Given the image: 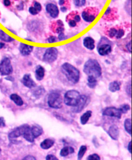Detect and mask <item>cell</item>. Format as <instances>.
<instances>
[{"instance_id": "obj_33", "label": "cell", "mask_w": 132, "mask_h": 160, "mask_svg": "<svg viewBox=\"0 0 132 160\" xmlns=\"http://www.w3.org/2000/svg\"><path fill=\"white\" fill-rule=\"evenodd\" d=\"M117 30L116 29L111 28L108 31V36L110 37H114L115 36V35L117 34Z\"/></svg>"}, {"instance_id": "obj_8", "label": "cell", "mask_w": 132, "mask_h": 160, "mask_svg": "<svg viewBox=\"0 0 132 160\" xmlns=\"http://www.w3.org/2000/svg\"><path fill=\"white\" fill-rule=\"evenodd\" d=\"M30 126L27 124H24L19 127H17L9 134L8 138L10 140L15 139L19 137H20L21 136H23V134L29 129H30Z\"/></svg>"}, {"instance_id": "obj_19", "label": "cell", "mask_w": 132, "mask_h": 160, "mask_svg": "<svg viewBox=\"0 0 132 160\" xmlns=\"http://www.w3.org/2000/svg\"><path fill=\"white\" fill-rule=\"evenodd\" d=\"M54 144L55 142L54 140L50 138H47L44 139L40 143V147L43 150H48L54 146Z\"/></svg>"}, {"instance_id": "obj_22", "label": "cell", "mask_w": 132, "mask_h": 160, "mask_svg": "<svg viewBox=\"0 0 132 160\" xmlns=\"http://www.w3.org/2000/svg\"><path fill=\"white\" fill-rule=\"evenodd\" d=\"M120 83L117 81H114L110 83L109 84V91L111 92H115L117 91H118L120 90L121 86H120Z\"/></svg>"}, {"instance_id": "obj_4", "label": "cell", "mask_w": 132, "mask_h": 160, "mask_svg": "<svg viewBox=\"0 0 132 160\" xmlns=\"http://www.w3.org/2000/svg\"><path fill=\"white\" fill-rule=\"evenodd\" d=\"M47 103L49 107L54 109H59L62 107L63 99L61 94L58 92L53 91L50 92L48 96Z\"/></svg>"}, {"instance_id": "obj_48", "label": "cell", "mask_w": 132, "mask_h": 160, "mask_svg": "<svg viewBox=\"0 0 132 160\" xmlns=\"http://www.w3.org/2000/svg\"><path fill=\"white\" fill-rule=\"evenodd\" d=\"M65 2H66V0H59V5H60V6H62V5H64Z\"/></svg>"}, {"instance_id": "obj_24", "label": "cell", "mask_w": 132, "mask_h": 160, "mask_svg": "<svg viewBox=\"0 0 132 160\" xmlns=\"http://www.w3.org/2000/svg\"><path fill=\"white\" fill-rule=\"evenodd\" d=\"M0 40L3 41L7 42V43H10L14 41V38H12L9 35L6 34L2 30H0Z\"/></svg>"}, {"instance_id": "obj_36", "label": "cell", "mask_w": 132, "mask_h": 160, "mask_svg": "<svg viewBox=\"0 0 132 160\" xmlns=\"http://www.w3.org/2000/svg\"><path fill=\"white\" fill-rule=\"evenodd\" d=\"M34 7L37 10L38 12H41V9H42L41 5L40 3H39L37 2H35L34 3Z\"/></svg>"}, {"instance_id": "obj_23", "label": "cell", "mask_w": 132, "mask_h": 160, "mask_svg": "<svg viewBox=\"0 0 132 160\" xmlns=\"http://www.w3.org/2000/svg\"><path fill=\"white\" fill-rule=\"evenodd\" d=\"M92 115V112L91 111H87L86 112H84L80 118V123L82 125H86L87 123L90 118H91Z\"/></svg>"}, {"instance_id": "obj_43", "label": "cell", "mask_w": 132, "mask_h": 160, "mask_svg": "<svg viewBox=\"0 0 132 160\" xmlns=\"http://www.w3.org/2000/svg\"><path fill=\"white\" fill-rule=\"evenodd\" d=\"M29 159H32V160H36V158L32 156H25V158H23V160H29Z\"/></svg>"}, {"instance_id": "obj_46", "label": "cell", "mask_w": 132, "mask_h": 160, "mask_svg": "<svg viewBox=\"0 0 132 160\" xmlns=\"http://www.w3.org/2000/svg\"><path fill=\"white\" fill-rule=\"evenodd\" d=\"M111 9L110 7H109V8H108V9L107 10H106L105 13H104V16H108L109 14L111 13Z\"/></svg>"}, {"instance_id": "obj_39", "label": "cell", "mask_w": 132, "mask_h": 160, "mask_svg": "<svg viewBox=\"0 0 132 160\" xmlns=\"http://www.w3.org/2000/svg\"><path fill=\"white\" fill-rule=\"evenodd\" d=\"M46 160H58V158L53 154H49L45 158Z\"/></svg>"}, {"instance_id": "obj_44", "label": "cell", "mask_w": 132, "mask_h": 160, "mask_svg": "<svg viewBox=\"0 0 132 160\" xmlns=\"http://www.w3.org/2000/svg\"><path fill=\"white\" fill-rule=\"evenodd\" d=\"M126 49L130 53H131V41L126 45Z\"/></svg>"}, {"instance_id": "obj_52", "label": "cell", "mask_w": 132, "mask_h": 160, "mask_svg": "<svg viewBox=\"0 0 132 160\" xmlns=\"http://www.w3.org/2000/svg\"><path fill=\"white\" fill-rule=\"evenodd\" d=\"M1 152H2V149H1V148H0V153H1Z\"/></svg>"}, {"instance_id": "obj_32", "label": "cell", "mask_w": 132, "mask_h": 160, "mask_svg": "<svg viewBox=\"0 0 132 160\" xmlns=\"http://www.w3.org/2000/svg\"><path fill=\"white\" fill-rule=\"evenodd\" d=\"M124 35V31L123 29H121L119 30H117V34L115 35V37L117 39H120L122 37H123V36Z\"/></svg>"}, {"instance_id": "obj_6", "label": "cell", "mask_w": 132, "mask_h": 160, "mask_svg": "<svg viewBox=\"0 0 132 160\" xmlns=\"http://www.w3.org/2000/svg\"><path fill=\"white\" fill-rule=\"evenodd\" d=\"M58 56V50L55 47H50L46 50L45 53L43 54V61L48 63H52L54 62Z\"/></svg>"}, {"instance_id": "obj_30", "label": "cell", "mask_w": 132, "mask_h": 160, "mask_svg": "<svg viewBox=\"0 0 132 160\" xmlns=\"http://www.w3.org/2000/svg\"><path fill=\"white\" fill-rule=\"evenodd\" d=\"M73 2L76 7H82L86 3V0H73Z\"/></svg>"}, {"instance_id": "obj_16", "label": "cell", "mask_w": 132, "mask_h": 160, "mask_svg": "<svg viewBox=\"0 0 132 160\" xmlns=\"http://www.w3.org/2000/svg\"><path fill=\"white\" fill-rule=\"evenodd\" d=\"M45 68L41 66L37 65L36 68L35 70V78L37 81H41L45 77Z\"/></svg>"}, {"instance_id": "obj_21", "label": "cell", "mask_w": 132, "mask_h": 160, "mask_svg": "<svg viewBox=\"0 0 132 160\" xmlns=\"http://www.w3.org/2000/svg\"><path fill=\"white\" fill-rule=\"evenodd\" d=\"M75 150L72 146H64L60 151V156L62 157H66L69 154L74 153Z\"/></svg>"}, {"instance_id": "obj_15", "label": "cell", "mask_w": 132, "mask_h": 160, "mask_svg": "<svg viewBox=\"0 0 132 160\" xmlns=\"http://www.w3.org/2000/svg\"><path fill=\"white\" fill-rule=\"evenodd\" d=\"M98 53L100 56H104L108 55L111 52V46L109 44H103L97 48Z\"/></svg>"}, {"instance_id": "obj_17", "label": "cell", "mask_w": 132, "mask_h": 160, "mask_svg": "<svg viewBox=\"0 0 132 160\" xmlns=\"http://www.w3.org/2000/svg\"><path fill=\"white\" fill-rule=\"evenodd\" d=\"M83 45L88 50H92L95 49V41L91 37H86L83 40Z\"/></svg>"}, {"instance_id": "obj_12", "label": "cell", "mask_w": 132, "mask_h": 160, "mask_svg": "<svg viewBox=\"0 0 132 160\" xmlns=\"http://www.w3.org/2000/svg\"><path fill=\"white\" fill-rule=\"evenodd\" d=\"M46 10L53 18H56L59 13L58 7L54 3H48L46 6Z\"/></svg>"}, {"instance_id": "obj_26", "label": "cell", "mask_w": 132, "mask_h": 160, "mask_svg": "<svg viewBox=\"0 0 132 160\" xmlns=\"http://www.w3.org/2000/svg\"><path fill=\"white\" fill-rule=\"evenodd\" d=\"M23 138L26 140L29 143H34V138L33 137L32 134L31 133V131H30V129H29L27 131H26L23 135Z\"/></svg>"}, {"instance_id": "obj_2", "label": "cell", "mask_w": 132, "mask_h": 160, "mask_svg": "<svg viewBox=\"0 0 132 160\" xmlns=\"http://www.w3.org/2000/svg\"><path fill=\"white\" fill-rule=\"evenodd\" d=\"M83 71L88 76H92L96 78H99L102 75V68L100 64L94 59H90L84 63Z\"/></svg>"}, {"instance_id": "obj_11", "label": "cell", "mask_w": 132, "mask_h": 160, "mask_svg": "<svg viewBox=\"0 0 132 160\" xmlns=\"http://www.w3.org/2000/svg\"><path fill=\"white\" fill-rule=\"evenodd\" d=\"M21 82L25 87L29 88H34L36 86V83L32 79L31 75L30 74H25L21 80Z\"/></svg>"}, {"instance_id": "obj_1", "label": "cell", "mask_w": 132, "mask_h": 160, "mask_svg": "<svg viewBox=\"0 0 132 160\" xmlns=\"http://www.w3.org/2000/svg\"><path fill=\"white\" fill-rule=\"evenodd\" d=\"M62 70L66 78L72 84H76L80 79V72L74 66L69 63H64L62 65Z\"/></svg>"}, {"instance_id": "obj_3", "label": "cell", "mask_w": 132, "mask_h": 160, "mask_svg": "<svg viewBox=\"0 0 132 160\" xmlns=\"http://www.w3.org/2000/svg\"><path fill=\"white\" fill-rule=\"evenodd\" d=\"M81 98V94L77 91L70 90L64 94V103L69 107L76 106Z\"/></svg>"}, {"instance_id": "obj_47", "label": "cell", "mask_w": 132, "mask_h": 160, "mask_svg": "<svg viewBox=\"0 0 132 160\" xmlns=\"http://www.w3.org/2000/svg\"><path fill=\"white\" fill-rule=\"evenodd\" d=\"M127 149H128L129 152L131 154V142H129Z\"/></svg>"}, {"instance_id": "obj_35", "label": "cell", "mask_w": 132, "mask_h": 160, "mask_svg": "<svg viewBox=\"0 0 132 160\" xmlns=\"http://www.w3.org/2000/svg\"><path fill=\"white\" fill-rule=\"evenodd\" d=\"M131 81H130L128 84L126 85V92L128 94L129 97H131Z\"/></svg>"}, {"instance_id": "obj_34", "label": "cell", "mask_w": 132, "mask_h": 160, "mask_svg": "<svg viewBox=\"0 0 132 160\" xmlns=\"http://www.w3.org/2000/svg\"><path fill=\"white\" fill-rule=\"evenodd\" d=\"M71 15L73 16V19H72V20H75L76 22H79L81 21V17L79 16V15H78L77 14V12H76V13H75V12H72Z\"/></svg>"}, {"instance_id": "obj_41", "label": "cell", "mask_w": 132, "mask_h": 160, "mask_svg": "<svg viewBox=\"0 0 132 160\" xmlns=\"http://www.w3.org/2000/svg\"><path fill=\"white\" fill-rule=\"evenodd\" d=\"M58 39H59V41H63V40H64L67 39V37H66V36H64V34L63 33H59V34Z\"/></svg>"}, {"instance_id": "obj_27", "label": "cell", "mask_w": 132, "mask_h": 160, "mask_svg": "<svg viewBox=\"0 0 132 160\" xmlns=\"http://www.w3.org/2000/svg\"><path fill=\"white\" fill-rule=\"evenodd\" d=\"M124 127L126 132L131 136V120L130 118H127L125 119Z\"/></svg>"}, {"instance_id": "obj_37", "label": "cell", "mask_w": 132, "mask_h": 160, "mask_svg": "<svg viewBox=\"0 0 132 160\" xmlns=\"http://www.w3.org/2000/svg\"><path fill=\"white\" fill-rule=\"evenodd\" d=\"M29 11L30 13L32 14V15H37L39 12H37V10L34 7H30L29 9Z\"/></svg>"}, {"instance_id": "obj_5", "label": "cell", "mask_w": 132, "mask_h": 160, "mask_svg": "<svg viewBox=\"0 0 132 160\" xmlns=\"http://www.w3.org/2000/svg\"><path fill=\"white\" fill-rule=\"evenodd\" d=\"M13 72L10 60L7 57H5L0 62V74L2 76H9Z\"/></svg>"}, {"instance_id": "obj_10", "label": "cell", "mask_w": 132, "mask_h": 160, "mask_svg": "<svg viewBox=\"0 0 132 160\" xmlns=\"http://www.w3.org/2000/svg\"><path fill=\"white\" fill-rule=\"evenodd\" d=\"M88 101V98L87 96L85 95H81V98L79 99V101L78 102V103L73 107L72 108V111L74 113H79L83 111V108L85 107V105L87 104Z\"/></svg>"}, {"instance_id": "obj_45", "label": "cell", "mask_w": 132, "mask_h": 160, "mask_svg": "<svg viewBox=\"0 0 132 160\" xmlns=\"http://www.w3.org/2000/svg\"><path fill=\"white\" fill-rule=\"evenodd\" d=\"M3 4L6 7H9V6L10 5L11 3L10 0H3Z\"/></svg>"}, {"instance_id": "obj_51", "label": "cell", "mask_w": 132, "mask_h": 160, "mask_svg": "<svg viewBox=\"0 0 132 160\" xmlns=\"http://www.w3.org/2000/svg\"><path fill=\"white\" fill-rule=\"evenodd\" d=\"M5 46V44L3 43H0V49H2Z\"/></svg>"}, {"instance_id": "obj_13", "label": "cell", "mask_w": 132, "mask_h": 160, "mask_svg": "<svg viewBox=\"0 0 132 160\" xmlns=\"http://www.w3.org/2000/svg\"><path fill=\"white\" fill-rule=\"evenodd\" d=\"M108 134L109 136L114 140H118V138H119V129L117 125H113L110 127L108 131Z\"/></svg>"}, {"instance_id": "obj_31", "label": "cell", "mask_w": 132, "mask_h": 160, "mask_svg": "<svg viewBox=\"0 0 132 160\" xmlns=\"http://www.w3.org/2000/svg\"><path fill=\"white\" fill-rule=\"evenodd\" d=\"M87 159H88V160H100L101 158L98 154H93L89 155L87 157Z\"/></svg>"}, {"instance_id": "obj_50", "label": "cell", "mask_w": 132, "mask_h": 160, "mask_svg": "<svg viewBox=\"0 0 132 160\" xmlns=\"http://www.w3.org/2000/svg\"><path fill=\"white\" fill-rule=\"evenodd\" d=\"M61 10L63 12H67V7H65V6H64V7H61Z\"/></svg>"}, {"instance_id": "obj_42", "label": "cell", "mask_w": 132, "mask_h": 160, "mask_svg": "<svg viewBox=\"0 0 132 160\" xmlns=\"http://www.w3.org/2000/svg\"><path fill=\"white\" fill-rule=\"evenodd\" d=\"M5 127V121L3 117H0V127Z\"/></svg>"}, {"instance_id": "obj_7", "label": "cell", "mask_w": 132, "mask_h": 160, "mask_svg": "<svg viewBox=\"0 0 132 160\" xmlns=\"http://www.w3.org/2000/svg\"><path fill=\"white\" fill-rule=\"evenodd\" d=\"M98 13L99 11L97 9L88 8L82 12V18L86 22L91 23L95 20Z\"/></svg>"}, {"instance_id": "obj_40", "label": "cell", "mask_w": 132, "mask_h": 160, "mask_svg": "<svg viewBox=\"0 0 132 160\" xmlns=\"http://www.w3.org/2000/svg\"><path fill=\"white\" fill-rule=\"evenodd\" d=\"M48 42L50 43H56L57 42V37L56 36H50L48 38Z\"/></svg>"}, {"instance_id": "obj_20", "label": "cell", "mask_w": 132, "mask_h": 160, "mask_svg": "<svg viewBox=\"0 0 132 160\" xmlns=\"http://www.w3.org/2000/svg\"><path fill=\"white\" fill-rule=\"evenodd\" d=\"M10 98L18 107H21L24 104L22 98L17 94H12L10 96Z\"/></svg>"}, {"instance_id": "obj_49", "label": "cell", "mask_w": 132, "mask_h": 160, "mask_svg": "<svg viewBox=\"0 0 132 160\" xmlns=\"http://www.w3.org/2000/svg\"><path fill=\"white\" fill-rule=\"evenodd\" d=\"M6 80H9V81H13L14 80V79L12 78V77H11V76H10L9 75V77H6V78H5Z\"/></svg>"}, {"instance_id": "obj_25", "label": "cell", "mask_w": 132, "mask_h": 160, "mask_svg": "<svg viewBox=\"0 0 132 160\" xmlns=\"http://www.w3.org/2000/svg\"><path fill=\"white\" fill-rule=\"evenodd\" d=\"M97 78H95L94 76H89L88 77L87 80V85L90 88H94L97 86Z\"/></svg>"}, {"instance_id": "obj_9", "label": "cell", "mask_w": 132, "mask_h": 160, "mask_svg": "<svg viewBox=\"0 0 132 160\" xmlns=\"http://www.w3.org/2000/svg\"><path fill=\"white\" fill-rule=\"evenodd\" d=\"M102 114L103 116L115 118L117 119H121L122 114L120 111L119 108H117L115 107H108L105 108Z\"/></svg>"}, {"instance_id": "obj_28", "label": "cell", "mask_w": 132, "mask_h": 160, "mask_svg": "<svg viewBox=\"0 0 132 160\" xmlns=\"http://www.w3.org/2000/svg\"><path fill=\"white\" fill-rule=\"evenodd\" d=\"M87 150V146L86 145H82L80 146V148H79V150L78 152V154H77V159L79 160L83 158Z\"/></svg>"}, {"instance_id": "obj_18", "label": "cell", "mask_w": 132, "mask_h": 160, "mask_svg": "<svg viewBox=\"0 0 132 160\" xmlns=\"http://www.w3.org/2000/svg\"><path fill=\"white\" fill-rule=\"evenodd\" d=\"M30 131L34 139L38 138L39 136H40L43 133V130L42 128L40 126H38V125H33L32 127H31Z\"/></svg>"}, {"instance_id": "obj_29", "label": "cell", "mask_w": 132, "mask_h": 160, "mask_svg": "<svg viewBox=\"0 0 132 160\" xmlns=\"http://www.w3.org/2000/svg\"><path fill=\"white\" fill-rule=\"evenodd\" d=\"M118 108L122 114H126L130 110V106L128 104H123L121 105Z\"/></svg>"}, {"instance_id": "obj_14", "label": "cell", "mask_w": 132, "mask_h": 160, "mask_svg": "<svg viewBox=\"0 0 132 160\" xmlns=\"http://www.w3.org/2000/svg\"><path fill=\"white\" fill-rule=\"evenodd\" d=\"M33 49H34V47L32 46L25 43H21L19 45V52H20V53L24 56L30 55L32 52Z\"/></svg>"}, {"instance_id": "obj_38", "label": "cell", "mask_w": 132, "mask_h": 160, "mask_svg": "<svg viewBox=\"0 0 132 160\" xmlns=\"http://www.w3.org/2000/svg\"><path fill=\"white\" fill-rule=\"evenodd\" d=\"M67 21L68 22V25L70 27H75L77 25V22L75 20H72V19H70L69 20H67Z\"/></svg>"}]
</instances>
